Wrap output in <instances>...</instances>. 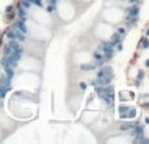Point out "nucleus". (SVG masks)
<instances>
[{"label":"nucleus","instance_id":"a211bd4d","mask_svg":"<svg viewBox=\"0 0 149 144\" xmlns=\"http://www.w3.org/2000/svg\"><path fill=\"white\" fill-rule=\"evenodd\" d=\"M46 10H47V12H49V13L55 12V5H54V4H49V5H47V7H46Z\"/></svg>","mask_w":149,"mask_h":144},{"label":"nucleus","instance_id":"393cba45","mask_svg":"<svg viewBox=\"0 0 149 144\" xmlns=\"http://www.w3.org/2000/svg\"><path fill=\"white\" fill-rule=\"evenodd\" d=\"M145 66H147V67H148V68H149V59H148V60H147V62H145Z\"/></svg>","mask_w":149,"mask_h":144},{"label":"nucleus","instance_id":"b1692460","mask_svg":"<svg viewBox=\"0 0 149 144\" xmlns=\"http://www.w3.org/2000/svg\"><path fill=\"white\" fill-rule=\"evenodd\" d=\"M128 1H130V3H139L140 0H128Z\"/></svg>","mask_w":149,"mask_h":144},{"label":"nucleus","instance_id":"f03ea898","mask_svg":"<svg viewBox=\"0 0 149 144\" xmlns=\"http://www.w3.org/2000/svg\"><path fill=\"white\" fill-rule=\"evenodd\" d=\"M13 26H15L16 29H18L21 33H24V34L28 33V26H26V21H22V20H20V18H17V20L15 21V24H13Z\"/></svg>","mask_w":149,"mask_h":144},{"label":"nucleus","instance_id":"7ed1b4c3","mask_svg":"<svg viewBox=\"0 0 149 144\" xmlns=\"http://www.w3.org/2000/svg\"><path fill=\"white\" fill-rule=\"evenodd\" d=\"M16 15H17V17L20 18V20H22V21H26V20H28V9L22 8L20 4H18L17 9H16Z\"/></svg>","mask_w":149,"mask_h":144},{"label":"nucleus","instance_id":"4468645a","mask_svg":"<svg viewBox=\"0 0 149 144\" xmlns=\"http://www.w3.org/2000/svg\"><path fill=\"white\" fill-rule=\"evenodd\" d=\"M140 45H141V49H148V47H149V39L147 38V37L141 38V42H140Z\"/></svg>","mask_w":149,"mask_h":144},{"label":"nucleus","instance_id":"bb28decb","mask_svg":"<svg viewBox=\"0 0 149 144\" xmlns=\"http://www.w3.org/2000/svg\"><path fill=\"white\" fill-rule=\"evenodd\" d=\"M147 36H149V29H148V30H147Z\"/></svg>","mask_w":149,"mask_h":144},{"label":"nucleus","instance_id":"5701e85b","mask_svg":"<svg viewBox=\"0 0 149 144\" xmlns=\"http://www.w3.org/2000/svg\"><path fill=\"white\" fill-rule=\"evenodd\" d=\"M80 88H81L82 90H85L86 89V84H85V82H80Z\"/></svg>","mask_w":149,"mask_h":144},{"label":"nucleus","instance_id":"dca6fc26","mask_svg":"<svg viewBox=\"0 0 149 144\" xmlns=\"http://www.w3.org/2000/svg\"><path fill=\"white\" fill-rule=\"evenodd\" d=\"M94 68H95V66H94V64H82V66H81V70H84V71L94 70Z\"/></svg>","mask_w":149,"mask_h":144},{"label":"nucleus","instance_id":"6e6552de","mask_svg":"<svg viewBox=\"0 0 149 144\" xmlns=\"http://www.w3.org/2000/svg\"><path fill=\"white\" fill-rule=\"evenodd\" d=\"M4 75L8 77V79L12 80L13 77H15V68H12V67H5V68H4Z\"/></svg>","mask_w":149,"mask_h":144},{"label":"nucleus","instance_id":"9b49d317","mask_svg":"<svg viewBox=\"0 0 149 144\" xmlns=\"http://www.w3.org/2000/svg\"><path fill=\"white\" fill-rule=\"evenodd\" d=\"M130 109H131L130 106L124 105V103H120V105H119V108H118V110H119V113H120V114H126Z\"/></svg>","mask_w":149,"mask_h":144},{"label":"nucleus","instance_id":"1a4fd4ad","mask_svg":"<svg viewBox=\"0 0 149 144\" xmlns=\"http://www.w3.org/2000/svg\"><path fill=\"white\" fill-rule=\"evenodd\" d=\"M134 126H135L134 123H124V124L119 126V130H120V131H131V130L134 129Z\"/></svg>","mask_w":149,"mask_h":144},{"label":"nucleus","instance_id":"f3484780","mask_svg":"<svg viewBox=\"0 0 149 144\" xmlns=\"http://www.w3.org/2000/svg\"><path fill=\"white\" fill-rule=\"evenodd\" d=\"M29 1H30L31 4L37 5V7H43V1H42V0H29Z\"/></svg>","mask_w":149,"mask_h":144},{"label":"nucleus","instance_id":"a878e982","mask_svg":"<svg viewBox=\"0 0 149 144\" xmlns=\"http://www.w3.org/2000/svg\"><path fill=\"white\" fill-rule=\"evenodd\" d=\"M145 122H147V123H149V118H145Z\"/></svg>","mask_w":149,"mask_h":144},{"label":"nucleus","instance_id":"f8f14e48","mask_svg":"<svg viewBox=\"0 0 149 144\" xmlns=\"http://www.w3.org/2000/svg\"><path fill=\"white\" fill-rule=\"evenodd\" d=\"M10 52H12V49H10V46L7 42V43L3 46V55H10Z\"/></svg>","mask_w":149,"mask_h":144},{"label":"nucleus","instance_id":"aec40b11","mask_svg":"<svg viewBox=\"0 0 149 144\" xmlns=\"http://www.w3.org/2000/svg\"><path fill=\"white\" fill-rule=\"evenodd\" d=\"M13 10H15V7H13L12 4L8 5V7L5 8V13H10V12H13Z\"/></svg>","mask_w":149,"mask_h":144},{"label":"nucleus","instance_id":"6ab92c4d","mask_svg":"<svg viewBox=\"0 0 149 144\" xmlns=\"http://www.w3.org/2000/svg\"><path fill=\"white\" fill-rule=\"evenodd\" d=\"M116 33H118L120 37H123L124 34H126V29H124V28H119L118 30H116Z\"/></svg>","mask_w":149,"mask_h":144},{"label":"nucleus","instance_id":"f257e3e1","mask_svg":"<svg viewBox=\"0 0 149 144\" xmlns=\"http://www.w3.org/2000/svg\"><path fill=\"white\" fill-rule=\"evenodd\" d=\"M5 37L8 39H17L20 42H24L26 41L25 39V34L21 33L18 29H16L15 26H9V28L5 29Z\"/></svg>","mask_w":149,"mask_h":144},{"label":"nucleus","instance_id":"c756f323","mask_svg":"<svg viewBox=\"0 0 149 144\" xmlns=\"http://www.w3.org/2000/svg\"><path fill=\"white\" fill-rule=\"evenodd\" d=\"M58 1H59V0H58Z\"/></svg>","mask_w":149,"mask_h":144},{"label":"nucleus","instance_id":"9d476101","mask_svg":"<svg viewBox=\"0 0 149 144\" xmlns=\"http://www.w3.org/2000/svg\"><path fill=\"white\" fill-rule=\"evenodd\" d=\"M113 57H114V49L107 52H103V59H105V62H109L110 59H113Z\"/></svg>","mask_w":149,"mask_h":144},{"label":"nucleus","instance_id":"ddd939ff","mask_svg":"<svg viewBox=\"0 0 149 144\" xmlns=\"http://www.w3.org/2000/svg\"><path fill=\"white\" fill-rule=\"evenodd\" d=\"M20 5H21L22 8H25V9H30V7H31L33 4H31L29 0H21V1H20Z\"/></svg>","mask_w":149,"mask_h":144},{"label":"nucleus","instance_id":"2eb2a0df","mask_svg":"<svg viewBox=\"0 0 149 144\" xmlns=\"http://www.w3.org/2000/svg\"><path fill=\"white\" fill-rule=\"evenodd\" d=\"M93 58H94L95 60H100V59H103V54L100 51H94L93 52Z\"/></svg>","mask_w":149,"mask_h":144},{"label":"nucleus","instance_id":"c85d7f7f","mask_svg":"<svg viewBox=\"0 0 149 144\" xmlns=\"http://www.w3.org/2000/svg\"><path fill=\"white\" fill-rule=\"evenodd\" d=\"M47 1H49V0H47Z\"/></svg>","mask_w":149,"mask_h":144},{"label":"nucleus","instance_id":"39448f33","mask_svg":"<svg viewBox=\"0 0 149 144\" xmlns=\"http://www.w3.org/2000/svg\"><path fill=\"white\" fill-rule=\"evenodd\" d=\"M0 87L10 88V79H8L5 75H0Z\"/></svg>","mask_w":149,"mask_h":144},{"label":"nucleus","instance_id":"20e7f679","mask_svg":"<svg viewBox=\"0 0 149 144\" xmlns=\"http://www.w3.org/2000/svg\"><path fill=\"white\" fill-rule=\"evenodd\" d=\"M113 75V70H111V67H103L101 68L100 71L97 72V77L98 79H101V77H105V76H111Z\"/></svg>","mask_w":149,"mask_h":144},{"label":"nucleus","instance_id":"0eeeda50","mask_svg":"<svg viewBox=\"0 0 149 144\" xmlns=\"http://www.w3.org/2000/svg\"><path fill=\"white\" fill-rule=\"evenodd\" d=\"M127 12H128V16H131V17L132 16H137L140 12V8H139V5H132L131 8H128Z\"/></svg>","mask_w":149,"mask_h":144},{"label":"nucleus","instance_id":"cd10ccee","mask_svg":"<svg viewBox=\"0 0 149 144\" xmlns=\"http://www.w3.org/2000/svg\"><path fill=\"white\" fill-rule=\"evenodd\" d=\"M0 36H1V33H0Z\"/></svg>","mask_w":149,"mask_h":144},{"label":"nucleus","instance_id":"423d86ee","mask_svg":"<svg viewBox=\"0 0 149 144\" xmlns=\"http://www.w3.org/2000/svg\"><path fill=\"white\" fill-rule=\"evenodd\" d=\"M120 39H122V37L119 36L118 33H114V34H113V37H111V41H109V42H110V45L114 47V46H116V45H118L119 42H120Z\"/></svg>","mask_w":149,"mask_h":144},{"label":"nucleus","instance_id":"4be33fe9","mask_svg":"<svg viewBox=\"0 0 149 144\" xmlns=\"http://www.w3.org/2000/svg\"><path fill=\"white\" fill-rule=\"evenodd\" d=\"M116 50H118V51H122V50H123V46H122L120 42H119V43L116 45Z\"/></svg>","mask_w":149,"mask_h":144},{"label":"nucleus","instance_id":"412c9836","mask_svg":"<svg viewBox=\"0 0 149 144\" xmlns=\"http://www.w3.org/2000/svg\"><path fill=\"white\" fill-rule=\"evenodd\" d=\"M143 77H144V72H143V71H139V72H137V80L143 79Z\"/></svg>","mask_w":149,"mask_h":144}]
</instances>
